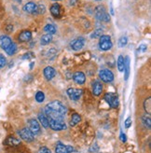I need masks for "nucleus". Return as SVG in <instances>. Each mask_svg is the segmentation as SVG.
Masks as SVG:
<instances>
[{"instance_id":"obj_1","label":"nucleus","mask_w":151,"mask_h":153,"mask_svg":"<svg viewBox=\"0 0 151 153\" xmlns=\"http://www.w3.org/2000/svg\"><path fill=\"white\" fill-rule=\"evenodd\" d=\"M45 112L48 119L64 120L66 113V108L60 101H52L46 105Z\"/></svg>"},{"instance_id":"obj_2","label":"nucleus","mask_w":151,"mask_h":153,"mask_svg":"<svg viewBox=\"0 0 151 153\" xmlns=\"http://www.w3.org/2000/svg\"><path fill=\"white\" fill-rule=\"evenodd\" d=\"M95 17L97 20L104 22H110V15L107 12L104 7L103 6H98L95 9Z\"/></svg>"},{"instance_id":"obj_3","label":"nucleus","mask_w":151,"mask_h":153,"mask_svg":"<svg viewBox=\"0 0 151 153\" xmlns=\"http://www.w3.org/2000/svg\"><path fill=\"white\" fill-rule=\"evenodd\" d=\"M49 127L54 131H63L66 129V125L64 120L58 119H49Z\"/></svg>"},{"instance_id":"obj_4","label":"nucleus","mask_w":151,"mask_h":153,"mask_svg":"<svg viewBox=\"0 0 151 153\" xmlns=\"http://www.w3.org/2000/svg\"><path fill=\"white\" fill-rule=\"evenodd\" d=\"M112 41H111V37L107 35H104L100 36V40H99V48L102 51H108L112 48Z\"/></svg>"},{"instance_id":"obj_5","label":"nucleus","mask_w":151,"mask_h":153,"mask_svg":"<svg viewBox=\"0 0 151 153\" xmlns=\"http://www.w3.org/2000/svg\"><path fill=\"white\" fill-rule=\"evenodd\" d=\"M104 100L113 108H117L119 105L118 96L116 94H112V93L107 94L104 95Z\"/></svg>"},{"instance_id":"obj_6","label":"nucleus","mask_w":151,"mask_h":153,"mask_svg":"<svg viewBox=\"0 0 151 153\" xmlns=\"http://www.w3.org/2000/svg\"><path fill=\"white\" fill-rule=\"evenodd\" d=\"M19 134L21 138L26 142H32L35 139V134L30 131L29 128H22L19 131Z\"/></svg>"},{"instance_id":"obj_7","label":"nucleus","mask_w":151,"mask_h":153,"mask_svg":"<svg viewBox=\"0 0 151 153\" xmlns=\"http://www.w3.org/2000/svg\"><path fill=\"white\" fill-rule=\"evenodd\" d=\"M99 76L104 82H112L114 80V74L109 69H103L99 72Z\"/></svg>"},{"instance_id":"obj_8","label":"nucleus","mask_w":151,"mask_h":153,"mask_svg":"<svg viewBox=\"0 0 151 153\" xmlns=\"http://www.w3.org/2000/svg\"><path fill=\"white\" fill-rule=\"evenodd\" d=\"M67 94L69 98L74 101H78L82 95V90L81 89H76V88H69L67 90Z\"/></svg>"},{"instance_id":"obj_9","label":"nucleus","mask_w":151,"mask_h":153,"mask_svg":"<svg viewBox=\"0 0 151 153\" xmlns=\"http://www.w3.org/2000/svg\"><path fill=\"white\" fill-rule=\"evenodd\" d=\"M28 125H29V129L34 134H39L40 133V124L39 122L37 121L36 119H31L28 121Z\"/></svg>"},{"instance_id":"obj_10","label":"nucleus","mask_w":151,"mask_h":153,"mask_svg":"<svg viewBox=\"0 0 151 153\" xmlns=\"http://www.w3.org/2000/svg\"><path fill=\"white\" fill-rule=\"evenodd\" d=\"M85 44V39L83 37H78L77 39H75L71 42V48L74 51H79L83 47H84Z\"/></svg>"},{"instance_id":"obj_11","label":"nucleus","mask_w":151,"mask_h":153,"mask_svg":"<svg viewBox=\"0 0 151 153\" xmlns=\"http://www.w3.org/2000/svg\"><path fill=\"white\" fill-rule=\"evenodd\" d=\"M74 151L73 147L71 146H64L62 143H58L55 148L56 153H72Z\"/></svg>"},{"instance_id":"obj_12","label":"nucleus","mask_w":151,"mask_h":153,"mask_svg":"<svg viewBox=\"0 0 151 153\" xmlns=\"http://www.w3.org/2000/svg\"><path fill=\"white\" fill-rule=\"evenodd\" d=\"M73 79L74 81L77 83V84H79V85H82V84H84L85 81H86V76H85V74L81 72V71H78L76 72L74 75H73Z\"/></svg>"},{"instance_id":"obj_13","label":"nucleus","mask_w":151,"mask_h":153,"mask_svg":"<svg viewBox=\"0 0 151 153\" xmlns=\"http://www.w3.org/2000/svg\"><path fill=\"white\" fill-rule=\"evenodd\" d=\"M12 40L10 36H0V47H1L4 51L7 50L10 46L12 44Z\"/></svg>"},{"instance_id":"obj_14","label":"nucleus","mask_w":151,"mask_h":153,"mask_svg":"<svg viewBox=\"0 0 151 153\" xmlns=\"http://www.w3.org/2000/svg\"><path fill=\"white\" fill-rule=\"evenodd\" d=\"M43 73H44V76L48 80H51L55 76V75H56V71H55V69L52 66H47L44 69Z\"/></svg>"},{"instance_id":"obj_15","label":"nucleus","mask_w":151,"mask_h":153,"mask_svg":"<svg viewBox=\"0 0 151 153\" xmlns=\"http://www.w3.org/2000/svg\"><path fill=\"white\" fill-rule=\"evenodd\" d=\"M18 38L20 42H27L32 38V33L28 30H24L19 35Z\"/></svg>"},{"instance_id":"obj_16","label":"nucleus","mask_w":151,"mask_h":153,"mask_svg":"<svg viewBox=\"0 0 151 153\" xmlns=\"http://www.w3.org/2000/svg\"><path fill=\"white\" fill-rule=\"evenodd\" d=\"M50 13L53 17L59 18L60 15H61V7L58 3H54L53 5H51L50 7Z\"/></svg>"},{"instance_id":"obj_17","label":"nucleus","mask_w":151,"mask_h":153,"mask_svg":"<svg viewBox=\"0 0 151 153\" xmlns=\"http://www.w3.org/2000/svg\"><path fill=\"white\" fill-rule=\"evenodd\" d=\"M37 10V6L35 2H28L24 6V10L27 13H34Z\"/></svg>"},{"instance_id":"obj_18","label":"nucleus","mask_w":151,"mask_h":153,"mask_svg":"<svg viewBox=\"0 0 151 153\" xmlns=\"http://www.w3.org/2000/svg\"><path fill=\"white\" fill-rule=\"evenodd\" d=\"M103 91V85L99 81H95L93 85V94L95 96H99Z\"/></svg>"},{"instance_id":"obj_19","label":"nucleus","mask_w":151,"mask_h":153,"mask_svg":"<svg viewBox=\"0 0 151 153\" xmlns=\"http://www.w3.org/2000/svg\"><path fill=\"white\" fill-rule=\"evenodd\" d=\"M124 62H125V65H124V71H125V80L128 79L130 76V58L129 57H126L124 59Z\"/></svg>"},{"instance_id":"obj_20","label":"nucleus","mask_w":151,"mask_h":153,"mask_svg":"<svg viewBox=\"0 0 151 153\" xmlns=\"http://www.w3.org/2000/svg\"><path fill=\"white\" fill-rule=\"evenodd\" d=\"M38 120H39L40 123L42 124V126L44 128H48L49 127V119H48V117L45 114L40 113L38 115Z\"/></svg>"},{"instance_id":"obj_21","label":"nucleus","mask_w":151,"mask_h":153,"mask_svg":"<svg viewBox=\"0 0 151 153\" xmlns=\"http://www.w3.org/2000/svg\"><path fill=\"white\" fill-rule=\"evenodd\" d=\"M6 144L10 145V146H18L19 144H21V142L19 139L15 138L14 136H10V137H7V139L6 140Z\"/></svg>"},{"instance_id":"obj_22","label":"nucleus","mask_w":151,"mask_h":153,"mask_svg":"<svg viewBox=\"0 0 151 153\" xmlns=\"http://www.w3.org/2000/svg\"><path fill=\"white\" fill-rule=\"evenodd\" d=\"M117 65H118V71L120 72H123L124 71V65H125V62H124V57L119 55L118 58V62H117Z\"/></svg>"},{"instance_id":"obj_23","label":"nucleus","mask_w":151,"mask_h":153,"mask_svg":"<svg viewBox=\"0 0 151 153\" xmlns=\"http://www.w3.org/2000/svg\"><path fill=\"white\" fill-rule=\"evenodd\" d=\"M81 120V117L79 116L78 114L77 113H75L72 115V117H71V121H70V125L71 126H75V125H77L78 122Z\"/></svg>"},{"instance_id":"obj_24","label":"nucleus","mask_w":151,"mask_h":153,"mask_svg":"<svg viewBox=\"0 0 151 153\" xmlns=\"http://www.w3.org/2000/svg\"><path fill=\"white\" fill-rule=\"evenodd\" d=\"M44 31L47 32L50 35H53V34L56 33V27L53 25L49 24V25H47L46 26L44 27Z\"/></svg>"},{"instance_id":"obj_25","label":"nucleus","mask_w":151,"mask_h":153,"mask_svg":"<svg viewBox=\"0 0 151 153\" xmlns=\"http://www.w3.org/2000/svg\"><path fill=\"white\" fill-rule=\"evenodd\" d=\"M51 41H52V36L50 35V34H47V35L42 36L41 40H40V42H41L42 45H47V44L50 43Z\"/></svg>"},{"instance_id":"obj_26","label":"nucleus","mask_w":151,"mask_h":153,"mask_svg":"<svg viewBox=\"0 0 151 153\" xmlns=\"http://www.w3.org/2000/svg\"><path fill=\"white\" fill-rule=\"evenodd\" d=\"M16 51H17V47H16V45H15L14 43H12L7 50H5V51L7 52V54H9V55H13L14 53L16 52Z\"/></svg>"},{"instance_id":"obj_27","label":"nucleus","mask_w":151,"mask_h":153,"mask_svg":"<svg viewBox=\"0 0 151 153\" xmlns=\"http://www.w3.org/2000/svg\"><path fill=\"white\" fill-rule=\"evenodd\" d=\"M151 98L149 97V98H147V100L145 101V103H144V108H145V110L147 111V114H150V112H151Z\"/></svg>"},{"instance_id":"obj_28","label":"nucleus","mask_w":151,"mask_h":153,"mask_svg":"<svg viewBox=\"0 0 151 153\" xmlns=\"http://www.w3.org/2000/svg\"><path fill=\"white\" fill-rule=\"evenodd\" d=\"M36 100L38 103H42L45 100V94H44L43 91H37V93L36 94Z\"/></svg>"},{"instance_id":"obj_29","label":"nucleus","mask_w":151,"mask_h":153,"mask_svg":"<svg viewBox=\"0 0 151 153\" xmlns=\"http://www.w3.org/2000/svg\"><path fill=\"white\" fill-rule=\"evenodd\" d=\"M127 43H128V38H127V36H123L118 39V47L119 48H123L127 45Z\"/></svg>"},{"instance_id":"obj_30","label":"nucleus","mask_w":151,"mask_h":153,"mask_svg":"<svg viewBox=\"0 0 151 153\" xmlns=\"http://www.w3.org/2000/svg\"><path fill=\"white\" fill-rule=\"evenodd\" d=\"M143 123L146 127H147L148 129H150L151 127V120H150V117L149 116H144L143 117Z\"/></svg>"},{"instance_id":"obj_31","label":"nucleus","mask_w":151,"mask_h":153,"mask_svg":"<svg viewBox=\"0 0 151 153\" xmlns=\"http://www.w3.org/2000/svg\"><path fill=\"white\" fill-rule=\"evenodd\" d=\"M7 64V59L4 55L0 54V68H2L6 65Z\"/></svg>"},{"instance_id":"obj_32","label":"nucleus","mask_w":151,"mask_h":153,"mask_svg":"<svg viewBox=\"0 0 151 153\" xmlns=\"http://www.w3.org/2000/svg\"><path fill=\"white\" fill-rule=\"evenodd\" d=\"M102 34H103V30L102 29H98L90 36H92V37H100L101 36H103Z\"/></svg>"},{"instance_id":"obj_33","label":"nucleus","mask_w":151,"mask_h":153,"mask_svg":"<svg viewBox=\"0 0 151 153\" xmlns=\"http://www.w3.org/2000/svg\"><path fill=\"white\" fill-rule=\"evenodd\" d=\"M131 125H132V118L129 117V118H127L126 120L124 121V126H125V128L128 129V128L131 127Z\"/></svg>"},{"instance_id":"obj_34","label":"nucleus","mask_w":151,"mask_h":153,"mask_svg":"<svg viewBox=\"0 0 151 153\" xmlns=\"http://www.w3.org/2000/svg\"><path fill=\"white\" fill-rule=\"evenodd\" d=\"M45 10H46V7H45L44 5H39V6H37V10L36 11L38 12L39 14H43L45 12Z\"/></svg>"},{"instance_id":"obj_35","label":"nucleus","mask_w":151,"mask_h":153,"mask_svg":"<svg viewBox=\"0 0 151 153\" xmlns=\"http://www.w3.org/2000/svg\"><path fill=\"white\" fill-rule=\"evenodd\" d=\"M38 153H51V151L47 147H42V148L39 149Z\"/></svg>"},{"instance_id":"obj_36","label":"nucleus","mask_w":151,"mask_h":153,"mask_svg":"<svg viewBox=\"0 0 151 153\" xmlns=\"http://www.w3.org/2000/svg\"><path fill=\"white\" fill-rule=\"evenodd\" d=\"M34 57V54L32 52H28V53H25V54L22 56V59L25 60V59H32Z\"/></svg>"},{"instance_id":"obj_37","label":"nucleus","mask_w":151,"mask_h":153,"mask_svg":"<svg viewBox=\"0 0 151 153\" xmlns=\"http://www.w3.org/2000/svg\"><path fill=\"white\" fill-rule=\"evenodd\" d=\"M98 150H99V147H98L96 144H94L93 146H92V147H90V152H96Z\"/></svg>"},{"instance_id":"obj_38","label":"nucleus","mask_w":151,"mask_h":153,"mask_svg":"<svg viewBox=\"0 0 151 153\" xmlns=\"http://www.w3.org/2000/svg\"><path fill=\"white\" fill-rule=\"evenodd\" d=\"M120 140H121L122 142H126L127 141V137H126V134L121 133L120 134Z\"/></svg>"},{"instance_id":"obj_39","label":"nucleus","mask_w":151,"mask_h":153,"mask_svg":"<svg viewBox=\"0 0 151 153\" xmlns=\"http://www.w3.org/2000/svg\"><path fill=\"white\" fill-rule=\"evenodd\" d=\"M138 51H147V46L146 45H141L140 47H139V49H138Z\"/></svg>"},{"instance_id":"obj_40","label":"nucleus","mask_w":151,"mask_h":153,"mask_svg":"<svg viewBox=\"0 0 151 153\" xmlns=\"http://www.w3.org/2000/svg\"><path fill=\"white\" fill-rule=\"evenodd\" d=\"M15 1H17V2H21V0H15Z\"/></svg>"},{"instance_id":"obj_41","label":"nucleus","mask_w":151,"mask_h":153,"mask_svg":"<svg viewBox=\"0 0 151 153\" xmlns=\"http://www.w3.org/2000/svg\"><path fill=\"white\" fill-rule=\"evenodd\" d=\"M53 1H60V0H53Z\"/></svg>"},{"instance_id":"obj_42","label":"nucleus","mask_w":151,"mask_h":153,"mask_svg":"<svg viewBox=\"0 0 151 153\" xmlns=\"http://www.w3.org/2000/svg\"><path fill=\"white\" fill-rule=\"evenodd\" d=\"M96 1H101V0H96Z\"/></svg>"}]
</instances>
